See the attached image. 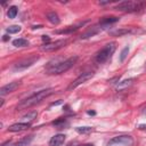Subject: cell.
<instances>
[{
    "label": "cell",
    "mask_w": 146,
    "mask_h": 146,
    "mask_svg": "<svg viewBox=\"0 0 146 146\" xmlns=\"http://www.w3.org/2000/svg\"><path fill=\"white\" fill-rule=\"evenodd\" d=\"M54 92H55V90H54L52 88H48V89L38 91V92H35L34 95H32V96L27 97L26 99L22 100V102L18 104L17 110H19V111H21V110H26V108H29V107H31V106H33V105H36V104H39L41 100H43L44 98L49 97V96H50L51 94H54Z\"/></svg>",
    "instance_id": "6da1fadb"
},
{
    "label": "cell",
    "mask_w": 146,
    "mask_h": 146,
    "mask_svg": "<svg viewBox=\"0 0 146 146\" xmlns=\"http://www.w3.org/2000/svg\"><path fill=\"white\" fill-rule=\"evenodd\" d=\"M78 60V57L76 56H73V57H70L63 62H60L59 64H57L55 67L50 68V70H47L48 74H62L66 71H68Z\"/></svg>",
    "instance_id": "7a4b0ae2"
},
{
    "label": "cell",
    "mask_w": 146,
    "mask_h": 146,
    "mask_svg": "<svg viewBox=\"0 0 146 146\" xmlns=\"http://www.w3.org/2000/svg\"><path fill=\"white\" fill-rule=\"evenodd\" d=\"M146 5V2L144 1H122L119 5H116L114 7V9L120 10V11H139L140 9L144 8V6Z\"/></svg>",
    "instance_id": "3957f363"
},
{
    "label": "cell",
    "mask_w": 146,
    "mask_h": 146,
    "mask_svg": "<svg viewBox=\"0 0 146 146\" xmlns=\"http://www.w3.org/2000/svg\"><path fill=\"white\" fill-rule=\"evenodd\" d=\"M115 42H110L107 44H105L104 48H102L97 54H96V62L102 64V63H105L111 56L112 54L115 51Z\"/></svg>",
    "instance_id": "277c9868"
},
{
    "label": "cell",
    "mask_w": 146,
    "mask_h": 146,
    "mask_svg": "<svg viewBox=\"0 0 146 146\" xmlns=\"http://www.w3.org/2000/svg\"><path fill=\"white\" fill-rule=\"evenodd\" d=\"M67 43V40L66 39H62V40H57L55 42H49V43H44L42 47H41V50L42 51H46V52H50V51H55V50H58L60 48H63L65 44Z\"/></svg>",
    "instance_id": "5b68a950"
},
{
    "label": "cell",
    "mask_w": 146,
    "mask_h": 146,
    "mask_svg": "<svg viewBox=\"0 0 146 146\" xmlns=\"http://www.w3.org/2000/svg\"><path fill=\"white\" fill-rule=\"evenodd\" d=\"M92 76H94V73H92V72H83V73H81V74L68 86L67 90H73V89H75L76 87H79L80 84L84 83L86 81H88V80L91 79Z\"/></svg>",
    "instance_id": "8992f818"
},
{
    "label": "cell",
    "mask_w": 146,
    "mask_h": 146,
    "mask_svg": "<svg viewBox=\"0 0 146 146\" xmlns=\"http://www.w3.org/2000/svg\"><path fill=\"white\" fill-rule=\"evenodd\" d=\"M132 137L128 136V135H123V136H116L114 138H112L108 141V146H114V145H131L132 144Z\"/></svg>",
    "instance_id": "52a82bcc"
},
{
    "label": "cell",
    "mask_w": 146,
    "mask_h": 146,
    "mask_svg": "<svg viewBox=\"0 0 146 146\" xmlns=\"http://www.w3.org/2000/svg\"><path fill=\"white\" fill-rule=\"evenodd\" d=\"M38 58H39L38 56H31V57H29V58L22 59V60H19L18 63H16V64L14 65V70H16V71L25 70V68L32 66V65L38 60Z\"/></svg>",
    "instance_id": "ba28073f"
},
{
    "label": "cell",
    "mask_w": 146,
    "mask_h": 146,
    "mask_svg": "<svg viewBox=\"0 0 146 146\" xmlns=\"http://www.w3.org/2000/svg\"><path fill=\"white\" fill-rule=\"evenodd\" d=\"M17 87H18V82H9L8 84H6V86H3L1 89H0V95L1 96H5V95H7V94H9V92H13L14 90H16L17 89Z\"/></svg>",
    "instance_id": "9c48e42d"
},
{
    "label": "cell",
    "mask_w": 146,
    "mask_h": 146,
    "mask_svg": "<svg viewBox=\"0 0 146 146\" xmlns=\"http://www.w3.org/2000/svg\"><path fill=\"white\" fill-rule=\"evenodd\" d=\"M27 128H30V123H26V122H21V123H15L13 125H10L8 128L9 131H13V132H17V131H23V130H26Z\"/></svg>",
    "instance_id": "30bf717a"
},
{
    "label": "cell",
    "mask_w": 146,
    "mask_h": 146,
    "mask_svg": "<svg viewBox=\"0 0 146 146\" xmlns=\"http://www.w3.org/2000/svg\"><path fill=\"white\" fill-rule=\"evenodd\" d=\"M64 141H65V135L58 133V135H55V136L50 139L49 145H50V146H60Z\"/></svg>",
    "instance_id": "8fae6325"
},
{
    "label": "cell",
    "mask_w": 146,
    "mask_h": 146,
    "mask_svg": "<svg viewBox=\"0 0 146 146\" xmlns=\"http://www.w3.org/2000/svg\"><path fill=\"white\" fill-rule=\"evenodd\" d=\"M100 31V27H98V26H92V27H90V29H88L84 33H82L81 34V39H87V38H90V36H94V35H96L98 32Z\"/></svg>",
    "instance_id": "7c38bea8"
},
{
    "label": "cell",
    "mask_w": 146,
    "mask_h": 146,
    "mask_svg": "<svg viewBox=\"0 0 146 146\" xmlns=\"http://www.w3.org/2000/svg\"><path fill=\"white\" fill-rule=\"evenodd\" d=\"M86 24V22H82V23H79L76 25H73V26H68L67 29H64V30H60V31H56V33L58 34H68V33H72L74 31H76L80 26H83Z\"/></svg>",
    "instance_id": "4fadbf2b"
},
{
    "label": "cell",
    "mask_w": 146,
    "mask_h": 146,
    "mask_svg": "<svg viewBox=\"0 0 146 146\" xmlns=\"http://www.w3.org/2000/svg\"><path fill=\"white\" fill-rule=\"evenodd\" d=\"M135 79H125V80H122V81H119L117 84H116V89L117 90H124L127 89L128 87H130L132 83H133Z\"/></svg>",
    "instance_id": "5bb4252c"
},
{
    "label": "cell",
    "mask_w": 146,
    "mask_h": 146,
    "mask_svg": "<svg viewBox=\"0 0 146 146\" xmlns=\"http://www.w3.org/2000/svg\"><path fill=\"white\" fill-rule=\"evenodd\" d=\"M36 115H38V113H36L35 111H32V112H29V113H26L25 115H23L22 120H23L24 122H26V123H31V122L36 117Z\"/></svg>",
    "instance_id": "9a60e30c"
},
{
    "label": "cell",
    "mask_w": 146,
    "mask_h": 146,
    "mask_svg": "<svg viewBox=\"0 0 146 146\" xmlns=\"http://www.w3.org/2000/svg\"><path fill=\"white\" fill-rule=\"evenodd\" d=\"M47 18H48V21H49L51 24H54V25L59 24V17H58V15H57L55 11L48 13V14H47Z\"/></svg>",
    "instance_id": "2e32d148"
},
{
    "label": "cell",
    "mask_w": 146,
    "mask_h": 146,
    "mask_svg": "<svg viewBox=\"0 0 146 146\" xmlns=\"http://www.w3.org/2000/svg\"><path fill=\"white\" fill-rule=\"evenodd\" d=\"M119 21V17H115V16H111V17H104L102 21H100V25H108V24H112V23H115Z\"/></svg>",
    "instance_id": "e0dca14e"
},
{
    "label": "cell",
    "mask_w": 146,
    "mask_h": 146,
    "mask_svg": "<svg viewBox=\"0 0 146 146\" xmlns=\"http://www.w3.org/2000/svg\"><path fill=\"white\" fill-rule=\"evenodd\" d=\"M13 44L15 47H26L29 46V41L26 39H23V38H19V39H16L13 41Z\"/></svg>",
    "instance_id": "ac0fdd59"
},
{
    "label": "cell",
    "mask_w": 146,
    "mask_h": 146,
    "mask_svg": "<svg viewBox=\"0 0 146 146\" xmlns=\"http://www.w3.org/2000/svg\"><path fill=\"white\" fill-rule=\"evenodd\" d=\"M31 140H32V136H30V137H25V138L18 140L14 146H27V145L31 143Z\"/></svg>",
    "instance_id": "d6986e66"
},
{
    "label": "cell",
    "mask_w": 146,
    "mask_h": 146,
    "mask_svg": "<svg viewBox=\"0 0 146 146\" xmlns=\"http://www.w3.org/2000/svg\"><path fill=\"white\" fill-rule=\"evenodd\" d=\"M17 13H18L17 7H16V6H11V7H9V8H8L7 16H8L9 18H15V17H16V15H17Z\"/></svg>",
    "instance_id": "ffe728a7"
},
{
    "label": "cell",
    "mask_w": 146,
    "mask_h": 146,
    "mask_svg": "<svg viewBox=\"0 0 146 146\" xmlns=\"http://www.w3.org/2000/svg\"><path fill=\"white\" fill-rule=\"evenodd\" d=\"M130 32H131V31H130L129 29H120V30H116V31L111 32V34H112V35H116V36H121V35L128 34V33H130Z\"/></svg>",
    "instance_id": "44dd1931"
},
{
    "label": "cell",
    "mask_w": 146,
    "mask_h": 146,
    "mask_svg": "<svg viewBox=\"0 0 146 146\" xmlns=\"http://www.w3.org/2000/svg\"><path fill=\"white\" fill-rule=\"evenodd\" d=\"M22 30V27L19 25H10L9 27H7V32L9 34H14V33H18Z\"/></svg>",
    "instance_id": "7402d4cb"
},
{
    "label": "cell",
    "mask_w": 146,
    "mask_h": 146,
    "mask_svg": "<svg viewBox=\"0 0 146 146\" xmlns=\"http://www.w3.org/2000/svg\"><path fill=\"white\" fill-rule=\"evenodd\" d=\"M75 130L79 133H89L92 131V128L91 127H78V128H75Z\"/></svg>",
    "instance_id": "603a6c76"
},
{
    "label": "cell",
    "mask_w": 146,
    "mask_h": 146,
    "mask_svg": "<svg viewBox=\"0 0 146 146\" xmlns=\"http://www.w3.org/2000/svg\"><path fill=\"white\" fill-rule=\"evenodd\" d=\"M128 52H129V47H124V48L122 49L121 54H120V62H121V63L124 62V59H125L127 56H128Z\"/></svg>",
    "instance_id": "cb8c5ba5"
},
{
    "label": "cell",
    "mask_w": 146,
    "mask_h": 146,
    "mask_svg": "<svg viewBox=\"0 0 146 146\" xmlns=\"http://www.w3.org/2000/svg\"><path fill=\"white\" fill-rule=\"evenodd\" d=\"M42 41L46 42V43H49L50 42V38L48 35H42Z\"/></svg>",
    "instance_id": "d4e9b609"
},
{
    "label": "cell",
    "mask_w": 146,
    "mask_h": 146,
    "mask_svg": "<svg viewBox=\"0 0 146 146\" xmlns=\"http://www.w3.org/2000/svg\"><path fill=\"white\" fill-rule=\"evenodd\" d=\"M139 129H141V130H146V124H140V125H139Z\"/></svg>",
    "instance_id": "484cf974"
},
{
    "label": "cell",
    "mask_w": 146,
    "mask_h": 146,
    "mask_svg": "<svg viewBox=\"0 0 146 146\" xmlns=\"http://www.w3.org/2000/svg\"><path fill=\"white\" fill-rule=\"evenodd\" d=\"M8 39H9V36H8V35H3V40H5V41H7Z\"/></svg>",
    "instance_id": "4316f807"
},
{
    "label": "cell",
    "mask_w": 146,
    "mask_h": 146,
    "mask_svg": "<svg viewBox=\"0 0 146 146\" xmlns=\"http://www.w3.org/2000/svg\"><path fill=\"white\" fill-rule=\"evenodd\" d=\"M83 146H94L92 144H87V145H83Z\"/></svg>",
    "instance_id": "83f0119b"
}]
</instances>
